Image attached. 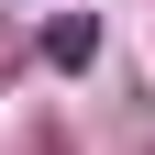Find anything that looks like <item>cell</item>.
Returning a JSON list of instances; mask_svg holds the SVG:
<instances>
[{
  "label": "cell",
  "mask_w": 155,
  "mask_h": 155,
  "mask_svg": "<svg viewBox=\"0 0 155 155\" xmlns=\"http://www.w3.org/2000/svg\"><path fill=\"white\" fill-rule=\"evenodd\" d=\"M89 55H100L89 22H45V67H89Z\"/></svg>",
  "instance_id": "obj_1"
}]
</instances>
